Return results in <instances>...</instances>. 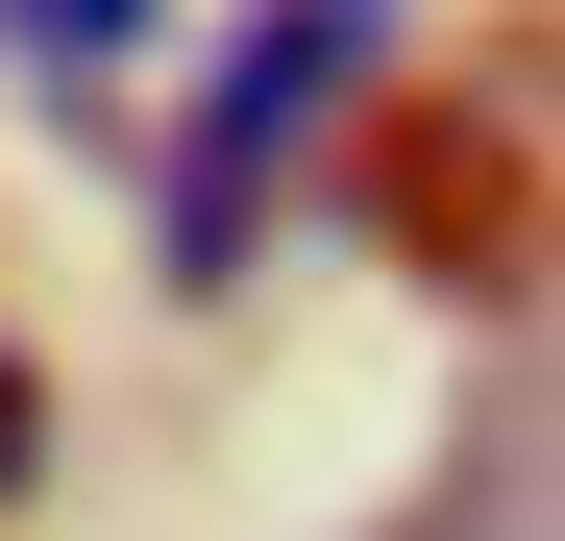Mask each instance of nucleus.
Returning a JSON list of instances; mask_svg holds the SVG:
<instances>
[{
	"label": "nucleus",
	"instance_id": "obj_3",
	"mask_svg": "<svg viewBox=\"0 0 565 541\" xmlns=\"http://www.w3.org/2000/svg\"><path fill=\"white\" fill-rule=\"evenodd\" d=\"M50 468V394H25V344H0V492H25Z\"/></svg>",
	"mask_w": 565,
	"mask_h": 541
},
{
	"label": "nucleus",
	"instance_id": "obj_1",
	"mask_svg": "<svg viewBox=\"0 0 565 541\" xmlns=\"http://www.w3.org/2000/svg\"><path fill=\"white\" fill-rule=\"evenodd\" d=\"M344 74H369V0H270V25H246L198 172H172V270H222V246H246V198H270V148H296V99H344Z\"/></svg>",
	"mask_w": 565,
	"mask_h": 541
},
{
	"label": "nucleus",
	"instance_id": "obj_2",
	"mask_svg": "<svg viewBox=\"0 0 565 541\" xmlns=\"http://www.w3.org/2000/svg\"><path fill=\"white\" fill-rule=\"evenodd\" d=\"M0 50H25V74H148L172 0H0Z\"/></svg>",
	"mask_w": 565,
	"mask_h": 541
}]
</instances>
